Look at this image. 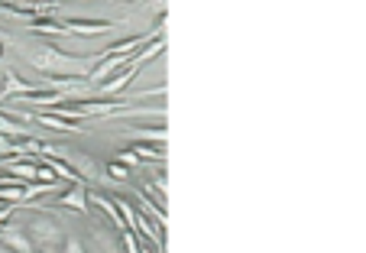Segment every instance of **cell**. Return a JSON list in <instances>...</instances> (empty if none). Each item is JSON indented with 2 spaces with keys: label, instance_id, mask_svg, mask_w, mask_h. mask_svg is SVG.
<instances>
[{
  "label": "cell",
  "instance_id": "cell-1",
  "mask_svg": "<svg viewBox=\"0 0 366 253\" xmlns=\"http://www.w3.org/2000/svg\"><path fill=\"white\" fill-rule=\"evenodd\" d=\"M0 240L16 253H30V240H26L23 234H16V227H0Z\"/></svg>",
  "mask_w": 366,
  "mask_h": 253
},
{
  "label": "cell",
  "instance_id": "cell-2",
  "mask_svg": "<svg viewBox=\"0 0 366 253\" xmlns=\"http://www.w3.org/2000/svg\"><path fill=\"white\" fill-rule=\"evenodd\" d=\"M33 237H36L39 244H49V240H55L59 234H55V224H49V221H36V224H33Z\"/></svg>",
  "mask_w": 366,
  "mask_h": 253
},
{
  "label": "cell",
  "instance_id": "cell-3",
  "mask_svg": "<svg viewBox=\"0 0 366 253\" xmlns=\"http://www.w3.org/2000/svg\"><path fill=\"white\" fill-rule=\"evenodd\" d=\"M7 172L10 176H20L26 182V179H39V169H33V166H13V162H7Z\"/></svg>",
  "mask_w": 366,
  "mask_h": 253
},
{
  "label": "cell",
  "instance_id": "cell-4",
  "mask_svg": "<svg viewBox=\"0 0 366 253\" xmlns=\"http://www.w3.org/2000/svg\"><path fill=\"white\" fill-rule=\"evenodd\" d=\"M62 205H69V208H78V211H84V195L81 192H72L62 198Z\"/></svg>",
  "mask_w": 366,
  "mask_h": 253
},
{
  "label": "cell",
  "instance_id": "cell-5",
  "mask_svg": "<svg viewBox=\"0 0 366 253\" xmlns=\"http://www.w3.org/2000/svg\"><path fill=\"white\" fill-rule=\"evenodd\" d=\"M110 172H114L117 179H123V176H127V169H123V166H110Z\"/></svg>",
  "mask_w": 366,
  "mask_h": 253
},
{
  "label": "cell",
  "instance_id": "cell-6",
  "mask_svg": "<svg viewBox=\"0 0 366 253\" xmlns=\"http://www.w3.org/2000/svg\"><path fill=\"white\" fill-rule=\"evenodd\" d=\"M0 55H4V49H0Z\"/></svg>",
  "mask_w": 366,
  "mask_h": 253
}]
</instances>
